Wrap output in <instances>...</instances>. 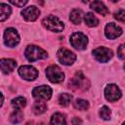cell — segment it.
I'll return each instance as SVG.
<instances>
[{"mask_svg": "<svg viewBox=\"0 0 125 125\" xmlns=\"http://www.w3.org/2000/svg\"><path fill=\"white\" fill-rule=\"evenodd\" d=\"M57 57H58V60L60 61V62L62 64H64V65H70L76 60L75 54L72 53V52H70L67 49H64V48L60 49L58 51Z\"/></svg>", "mask_w": 125, "mask_h": 125, "instance_id": "6", "label": "cell"}, {"mask_svg": "<svg viewBox=\"0 0 125 125\" xmlns=\"http://www.w3.org/2000/svg\"><path fill=\"white\" fill-rule=\"evenodd\" d=\"M20 42V36L15 28H7L4 32V43L8 47H15Z\"/></svg>", "mask_w": 125, "mask_h": 125, "instance_id": "7", "label": "cell"}, {"mask_svg": "<svg viewBox=\"0 0 125 125\" xmlns=\"http://www.w3.org/2000/svg\"><path fill=\"white\" fill-rule=\"evenodd\" d=\"M90 0H82V2H84V3H87V2H89Z\"/></svg>", "mask_w": 125, "mask_h": 125, "instance_id": "31", "label": "cell"}, {"mask_svg": "<svg viewBox=\"0 0 125 125\" xmlns=\"http://www.w3.org/2000/svg\"><path fill=\"white\" fill-rule=\"evenodd\" d=\"M42 24L47 29H49L51 31H55V32H61V31H62V29L64 27L63 22L61 21L57 17H55L53 15H49L46 18H44L42 20Z\"/></svg>", "mask_w": 125, "mask_h": 125, "instance_id": "2", "label": "cell"}, {"mask_svg": "<svg viewBox=\"0 0 125 125\" xmlns=\"http://www.w3.org/2000/svg\"><path fill=\"white\" fill-rule=\"evenodd\" d=\"M46 76L52 83H61L64 79V74L57 65H50L46 69Z\"/></svg>", "mask_w": 125, "mask_h": 125, "instance_id": "4", "label": "cell"}, {"mask_svg": "<svg viewBox=\"0 0 125 125\" xmlns=\"http://www.w3.org/2000/svg\"><path fill=\"white\" fill-rule=\"evenodd\" d=\"M22 117H23V114L21 111V109H17L16 108V110L11 114L10 119H11L12 123H19V122H21L22 120Z\"/></svg>", "mask_w": 125, "mask_h": 125, "instance_id": "24", "label": "cell"}, {"mask_svg": "<svg viewBox=\"0 0 125 125\" xmlns=\"http://www.w3.org/2000/svg\"><path fill=\"white\" fill-rule=\"evenodd\" d=\"M9 1L17 7H22L28 2V0H9Z\"/></svg>", "mask_w": 125, "mask_h": 125, "instance_id": "28", "label": "cell"}, {"mask_svg": "<svg viewBox=\"0 0 125 125\" xmlns=\"http://www.w3.org/2000/svg\"><path fill=\"white\" fill-rule=\"evenodd\" d=\"M124 69H125V64H124Z\"/></svg>", "mask_w": 125, "mask_h": 125, "instance_id": "32", "label": "cell"}, {"mask_svg": "<svg viewBox=\"0 0 125 125\" xmlns=\"http://www.w3.org/2000/svg\"><path fill=\"white\" fill-rule=\"evenodd\" d=\"M32 95L35 99H37L39 101H47L52 96V89L47 85L35 87L32 90Z\"/></svg>", "mask_w": 125, "mask_h": 125, "instance_id": "9", "label": "cell"}, {"mask_svg": "<svg viewBox=\"0 0 125 125\" xmlns=\"http://www.w3.org/2000/svg\"><path fill=\"white\" fill-rule=\"evenodd\" d=\"M88 86L89 82L81 72H76L68 83V87L72 90H85Z\"/></svg>", "mask_w": 125, "mask_h": 125, "instance_id": "3", "label": "cell"}, {"mask_svg": "<svg viewBox=\"0 0 125 125\" xmlns=\"http://www.w3.org/2000/svg\"><path fill=\"white\" fill-rule=\"evenodd\" d=\"M0 64H1V70L3 73L12 72L17 66L16 61L11 60V59H2L0 62Z\"/></svg>", "mask_w": 125, "mask_h": 125, "instance_id": "14", "label": "cell"}, {"mask_svg": "<svg viewBox=\"0 0 125 125\" xmlns=\"http://www.w3.org/2000/svg\"><path fill=\"white\" fill-rule=\"evenodd\" d=\"M123 123H124V124H125V121H124V122H123Z\"/></svg>", "mask_w": 125, "mask_h": 125, "instance_id": "33", "label": "cell"}, {"mask_svg": "<svg viewBox=\"0 0 125 125\" xmlns=\"http://www.w3.org/2000/svg\"><path fill=\"white\" fill-rule=\"evenodd\" d=\"M104 34L108 39H115L122 34V29L113 22H109L104 27Z\"/></svg>", "mask_w": 125, "mask_h": 125, "instance_id": "12", "label": "cell"}, {"mask_svg": "<svg viewBox=\"0 0 125 125\" xmlns=\"http://www.w3.org/2000/svg\"><path fill=\"white\" fill-rule=\"evenodd\" d=\"M19 74L24 79V80H34L38 76V71L35 67L31 65H21L19 68Z\"/></svg>", "mask_w": 125, "mask_h": 125, "instance_id": "11", "label": "cell"}, {"mask_svg": "<svg viewBox=\"0 0 125 125\" xmlns=\"http://www.w3.org/2000/svg\"><path fill=\"white\" fill-rule=\"evenodd\" d=\"M74 107L79 109V110H86L89 108V103L86 100L82 99H77L74 102Z\"/></svg>", "mask_w": 125, "mask_h": 125, "instance_id": "23", "label": "cell"}, {"mask_svg": "<svg viewBox=\"0 0 125 125\" xmlns=\"http://www.w3.org/2000/svg\"><path fill=\"white\" fill-rule=\"evenodd\" d=\"M104 97L109 102H116L121 98V91L115 84H109L104 89Z\"/></svg>", "mask_w": 125, "mask_h": 125, "instance_id": "10", "label": "cell"}, {"mask_svg": "<svg viewBox=\"0 0 125 125\" xmlns=\"http://www.w3.org/2000/svg\"><path fill=\"white\" fill-rule=\"evenodd\" d=\"M72 100V96L67 94V93H63V94H61L60 97H59V104L62 106H66L70 104Z\"/></svg>", "mask_w": 125, "mask_h": 125, "instance_id": "22", "label": "cell"}, {"mask_svg": "<svg viewBox=\"0 0 125 125\" xmlns=\"http://www.w3.org/2000/svg\"><path fill=\"white\" fill-rule=\"evenodd\" d=\"M69 20L74 23V24H79L82 21V12L78 9H74L71 11Z\"/></svg>", "mask_w": 125, "mask_h": 125, "instance_id": "17", "label": "cell"}, {"mask_svg": "<svg viewBox=\"0 0 125 125\" xmlns=\"http://www.w3.org/2000/svg\"><path fill=\"white\" fill-rule=\"evenodd\" d=\"M51 124H55V125H62V124H65V118H64V115H62V113H55L52 115L51 117Z\"/></svg>", "mask_w": 125, "mask_h": 125, "instance_id": "20", "label": "cell"}, {"mask_svg": "<svg viewBox=\"0 0 125 125\" xmlns=\"http://www.w3.org/2000/svg\"><path fill=\"white\" fill-rule=\"evenodd\" d=\"M47 109V105L44 102L42 101H39V102H35L33 106H32V110L33 112L36 114V115H39V114H42L43 112H45Z\"/></svg>", "mask_w": 125, "mask_h": 125, "instance_id": "16", "label": "cell"}, {"mask_svg": "<svg viewBox=\"0 0 125 125\" xmlns=\"http://www.w3.org/2000/svg\"><path fill=\"white\" fill-rule=\"evenodd\" d=\"M110 114H111V112H110V109L107 107V106H103L102 108H101V110H100V116L103 118V119H104V120H107V119H109L110 118Z\"/></svg>", "mask_w": 125, "mask_h": 125, "instance_id": "25", "label": "cell"}, {"mask_svg": "<svg viewBox=\"0 0 125 125\" xmlns=\"http://www.w3.org/2000/svg\"><path fill=\"white\" fill-rule=\"evenodd\" d=\"M82 121L80 120V119H78V118H74L73 120H72V123L73 124H76V123H81Z\"/></svg>", "mask_w": 125, "mask_h": 125, "instance_id": "29", "label": "cell"}, {"mask_svg": "<svg viewBox=\"0 0 125 125\" xmlns=\"http://www.w3.org/2000/svg\"><path fill=\"white\" fill-rule=\"evenodd\" d=\"M70 44L77 50H84L88 45V38L81 32H74L70 36Z\"/></svg>", "mask_w": 125, "mask_h": 125, "instance_id": "5", "label": "cell"}, {"mask_svg": "<svg viewBox=\"0 0 125 125\" xmlns=\"http://www.w3.org/2000/svg\"><path fill=\"white\" fill-rule=\"evenodd\" d=\"M117 55L120 59H125V43L121 44L119 47H118V50H117Z\"/></svg>", "mask_w": 125, "mask_h": 125, "instance_id": "27", "label": "cell"}, {"mask_svg": "<svg viewBox=\"0 0 125 125\" xmlns=\"http://www.w3.org/2000/svg\"><path fill=\"white\" fill-rule=\"evenodd\" d=\"M11 12H12L11 7L8 6L7 4L2 3V4L0 5V16H1V17H0V21H4L10 16Z\"/></svg>", "mask_w": 125, "mask_h": 125, "instance_id": "18", "label": "cell"}, {"mask_svg": "<svg viewBox=\"0 0 125 125\" xmlns=\"http://www.w3.org/2000/svg\"><path fill=\"white\" fill-rule=\"evenodd\" d=\"M93 55H94L95 59L100 62H106L113 56L112 51L108 48H105V47H99V48L94 49Z\"/></svg>", "mask_w": 125, "mask_h": 125, "instance_id": "8", "label": "cell"}, {"mask_svg": "<svg viewBox=\"0 0 125 125\" xmlns=\"http://www.w3.org/2000/svg\"><path fill=\"white\" fill-rule=\"evenodd\" d=\"M84 21H85V23L88 25V26H97L99 24V20L94 16V14L92 13H87L85 15V18H84Z\"/></svg>", "mask_w": 125, "mask_h": 125, "instance_id": "19", "label": "cell"}, {"mask_svg": "<svg viewBox=\"0 0 125 125\" xmlns=\"http://www.w3.org/2000/svg\"><path fill=\"white\" fill-rule=\"evenodd\" d=\"M12 105L17 109H21L26 105V100L23 97H17L12 100Z\"/></svg>", "mask_w": 125, "mask_h": 125, "instance_id": "21", "label": "cell"}, {"mask_svg": "<svg viewBox=\"0 0 125 125\" xmlns=\"http://www.w3.org/2000/svg\"><path fill=\"white\" fill-rule=\"evenodd\" d=\"M25 58L29 61V62H35L37 60H41V59H46L48 57L47 52H45L43 49H41L38 46L35 45H29L27 46L26 50H25Z\"/></svg>", "mask_w": 125, "mask_h": 125, "instance_id": "1", "label": "cell"}, {"mask_svg": "<svg viewBox=\"0 0 125 125\" xmlns=\"http://www.w3.org/2000/svg\"><path fill=\"white\" fill-rule=\"evenodd\" d=\"M113 17L116 21L125 23V10H118L117 12L114 13Z\"/></svg>", "mask_w": 125, "mask_h": 125, "instance_id": "26", "label": "cell"}, {"mask_svg": "<svg viewBox=\"0 0 125 125\" xmlns=\"http://www.w3.org/2000/svg\"><path fill=\"white\" fill-rule=\"evenodd\" d=\"M21 15L27 21H34L39 17L40 11L35 6H29L21 11Z\"/></svg>", "mask_w": 125, "mask_h": 125, "instance_id": "13", "label": "cell"}, {"mask_svg": "<svg viewBox=\"0 0 125 125\" xmlns=\"http://www.w3.org/2000/svg\"><path fill=\"white\" fill-rule=\"evenodd\" d=\"M109 1H111V2H113V3H115V2H118L119 0H109Z\"/></svg>", "mask_w": 125, "mask_h": 125, "instance_id": "30", "label": "cell"}, {"mask_svg": "<svg viewBox=\"0 0 125 125\" xmlns=\"http://www.w3.org/2000/svg\"><path fill=\"white\" fill-rule=\"evenodd\" d=\"M90 8H91L92 10L98 12V13L101 14L102 16H106V15L108 14V10H107L106 6H105L103 2H101L100 0H95V1H93V2L91 3V5H90Z\"/></svg>", "mask_w": 125, "mask_h": 125, "instance_id": "15", "label": "cell"}]
</instances>
